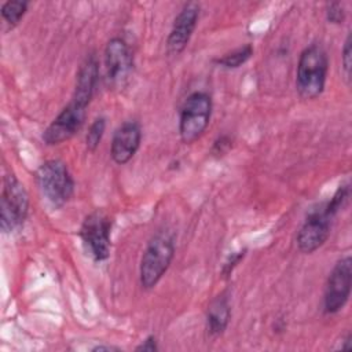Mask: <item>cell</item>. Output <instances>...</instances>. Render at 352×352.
Wrapping results in <instances>:
<instances>
[{"instance_id": "8fae6325", "label": "cell", "mask_w": 352, "mask_h": 352, "mask_svg": "<svg viewBox=\"0 0 352 352\" xmlns=\"http://www.w3.org/2000/svg\"><path fill=\"white\" fill-rule=\"evenodd\" d=\"M199 18V4L195 1L186 3L176 15L172 29L166 38V51L177 55L187 47Z\"/></svg>"}, {"instance_id": "603a6c76", "label": "cell", "mask_w": 352, "mask_h": 352, "mask_svg": "<svg viewBox=\"0 0 352 352\" xmlns=\"http://www.w3.org/2000/svg\"><path fill=\"white\" fill-rule=\"evenodd\" d=\"M135 351L138 352H155L158 351V344H157V338L154 336H148L144 338V341H142Z\"/></svg>"}, {"instance_id": "ffe728a7", "label": "cell", "mask_w": 352, "mask_h": 352, "mask_svg": "<svg viewBox=\"0 0 352 352\" xmlns=\"http://www.w3.org/2000/svg\"><path fill=\"white\" fill-rule=\"evenodd\" d=\"M342 69L345 73L346 80L351 78V69H352V38L351 33L346 34L344 47H342Z\"/></svg>"}, {"instance_id": "30bf717a", "label": "cell", "mask_w": 352, "mask_h": 352, "mask_svg": "<svg viewBox=\"0 0 352 352\" xmlns=\"http://www.w3.org/2000/svg\"><path fill=\"white\" fill-rule=\"evenodd\" d=\"M133 59L126 41L121 37L109 40L104 48L106 78L110 87L122 88L132 72Z\"/></svg>"}, {"instance_id": "44dd1931", "label": "cell", "mask_w": 352, "mask_h": 352, "mask_svg": "<svg viewBox=\"0 0 352 352\" xmlns=\"http://www.w3.org/2000/svg\"><path fill=\"white\" fill-rule=\"evenodd\" d=\"M232 146V139L231 136L228 135H221L219 136L213 144H212V148H210V154L212 155H216V157H221L224 155Z\"/></svg>"}, {"instance_id": "ac0fdd59", "label": "cell", "mask_w": 352, "mask_h": 352, "mask_svg": "<svg viewBox=\"0 0 352 352\" xmlns=\"http://www.w3.org/2000/svg\"><path fill=\"white\" fill-rule=\"evenodd\" d=\"M349 198V184H342L337 188V191L334 192V195L330 198V201H327L324 204V208L327 210V213L334 217L340 209H342L346 204Z\"/></svg>"}, {"instance_id": "ba28073f", "label": "cell", "mask_w": 352, "mask_h": 352, "mask_svg": "<svg viewBox=\"0 0 352 352\" xmlns=\"http://www.w3.org/2000/svg\"><path fill=\"white\" fill-rule=\"evenodd\" d=\"M87 107L70 100L43 132V142L48 146L60 144L72 139L82 126Z\"/></svg>"}, {"instance_id": "e0dca14e", "label": "cell", "mask_w": 352, "mask_h": 352, "mask_svg": "<svg viewBox=\"0 0 352 352\" xmlns=\"http://www.w3.org/2000/svg\"><path fill=\"white\" fill-rule=\"evenodd\" d=\"M104 129H106V118L104 117H96L91 122L88 132L85 135V146L89 151H95L98 148V146L100 144V140L104 135Z\"/></svg>"}, {"instance_id": "7402d4cb", "label": "cell", "mask_w": 352, "mask_h": 352, "mask_svg": "<svg viewBox=\"0 0 352 352\" xmlns=\"http://www.w3.org/2000/svg\"><path fill=\"white\" fill-rule=\"evenodd\" d=\"M245 253H246V250L243 249V250H239V252L232 253V254L227 258V261L223 264V268H221V275H223L224 278H228V276L231 275L232 270H234V268L238 265V263L245 257Z\"/></svg>"}, {"instance_id": "d4e9b609", "label": "cell", "mask_w": 352, "mask_h": 352, "mask_svg": "<svg viewBox=\"0 0 352 352\" xmlns=\"http://www.w3.org/2000/svg\"><path fill=\"white\" fill-rule=\"evenodd\" d=\"M351 334H348L346 337H345V340H344V344L341 345V349H351L352 348V342H351Z\"/></svg>"}, {"instance_id": "277c9868", "label": "cell", "mask_w": 352, "mask_h": 352, "mask_svg": "<svg viewBox=\"0 0 352 352\" xmlns=\"http://www.w3.org/2000/svg\"><path fill=\"white\" fill-rule=\"evenodd\" d=\"M212 116V99L206 92L195 91L190 94L179 117V135L183 143L191 144L206 131Z\"/></svg>"}, {"instance_id": "d6986e66", "label": "cell", "mask_w": 352, "mask_h": 352, "mask_svg": "<svg viewBox=\"0 0 352 352\" xmlns=\"http://www.w3.org/2000/svg\"><path fill=\"white\" fill-rule=\"evenodd\" d=\"M324 12H326L327 21L331 22V23L340 25L345 19V10H344V6L341 3H337V1L327 3Z\"/></svg>"}, {"instance_id": "9c48e42d", "label": "cell", "mask_w": 352, "mask_h": 352, "mask_svg": "<svg viewBox=\"0 0 352 352\" xmlns=\"http://www.w3.org/2000/svg\"><path fill=\"white\" fill-rule=\"evenodd\" d=\"M333 217L327 213L324 204L312 209L297 234V248L300 252L309 254L318 250L329 238Z\"/></svg>"}, {"instance_id": "9a60e30c", "label": "cell", "mask_w": 352, "mask_h": 352, "mask_svg": "<svg viewBox=\"0 0 352 352\" xmlns=\"http://www.w3.org/2000/svg\"><path fill=\"white\" fill-rule=\"evenodd\" d=\"M252 55H253V47L250 44H245V45L235 48L234 51L227 52L223 56L214 59V63L224 69H236V67L242 66L243 63H246Z\"/></svg>"}, {"instance_id": "52a82bcc", "label": "cell", "mask_w": 352, "mask_h": 352, "mask_svg": "<svg viewBox=\"0 0 352 352\" xmlns=\"http://www.w3.org/2000/svg\"><path fill=\"white\" fill-rule=\"evenodd\" d=\"M352 285V258L344 256L340 258L329 274L324 294H323V312L334 315L341 311L349 300Z\"/></svg>"}, {"instance_id": "5b68a950", "label": "cell", "mask_w": 352, "mask_h": 352, "mask_svg": "<svg viewBox=\"0 0 352 352\" xmlns=\"http://www.w3.org/2000/svg\"><path fill=\"white\" fill-rule=\"evenodd\" d=\"M29 212V195L15 175L8 173L3 180L0 199V227L3 232L19 228Z\"/></svg>"}, {"instance_id": "4fadbf2b", "label": "cell", "mask_w": 352, "mask_h": 352, "mask_svg": "<svg viewBox=\"0 0 352 352\" xmlns=\"http://www.w3.org/2000/svg\"><path fill=\"white\" fill-rule=\"evenodd\" d=\"M98 80H99V62L95 54H89L85 56V59L78 67L72 100L84 107H88L95 94Z\"/></svg>"}, {"instance_id": "5bb4252c", "label": "cell", "mask_w": 352, "mask_h": 352, "mask_svg": "<svg viewBox=\"0 0 352 352\" xmlns=\"http://www.w3.org/2000/svg\"><path fill=\"white\" fill-rule=\"evenodd\" d=\"M231 318L230 300L226 293L214 297L206 309V331L210 337H219L224 333Z\"/></svg>"}, {"instance_id": "3957f363", "label": "cell", "mask_w": 352, "mask_h": 352, "mask_svg": "<svg viewBox=\"0 0 352 352\" xmlns=\"http://www.w3.org/2000/svg\"><path fill=\"white\" fill-rule=\"evenodd\" d=\"M36 183L41 194L60 208L70 201L74 192V180L67 165L60 160H48L36 170Z\"/></svg>"}, {"instance_id": "6da1fadb", "label": "cell", "mask_w": 352, "mask_h": 352, "mask_svg": "<svg viewBox=\"0 0 352 352\" xmlns=\"http://www.w3.org/2000/svg\"><path fill=\"white\" fill-rule=\"evenodd\" d=\"M329 58L324 48L314 43L302 50L296 70V89L302 99L318 98L326 85Z\"/></svg>"}, {"instance_id": "7a4b0ae2", "label": "cell", "mask_w": 352, "mask_h": 352, "mask_svg": "<svg viewBox=\"0 0 352 352\" xmlns=\"http://www.w3.org/2000/svg\"><path fill=\"white\" fill-rule=\"evenodd\" d=\"M175 256L173 236L168 231L157 232L147 243L139 267V279L143 289H153L168 271Z\"/></svg>"}, {"instance_id": "8992f818", "label": "cell", "mask_w": 352, "mask_h": 352, "mask_svg": "<svg viewBox=\"0 0 352 352\" xmlns=\"http://www.w3.org/2000/svg\"><path fill=\"white\" fill-rule=\"evenodd\" d=\"M80 238L95 261L106 260L111 246V219L102 210H94L84 219Z\"/></svg>"}, {"instance_id": "cb8c5ba5", "label": "cell", "mask_w": 352, "mask_h": 352, "mask_svg": "<svg viewBox=\"0 0 352 352\" xmlns=\"http://www.w3.org/2000/svg\"><path fill=\"white\" fill-rule=\"evenodd\" d=\"M92 351H118V348L111 345H96L92 348Z\"/></svg>"}, {"instance_id": "2e32d148", "label": "cell", "mask_w": 352, "mask_h": 352, "mask_svg": "<svg viewBox=\"0 0 352 352\" xmlns=\"http://www.w3.org/2000/svg\"><path fill=\"white\" fill-rule=\"evenodd\" d=\"M29 7V3L25 0H8L1 4L0 12L3 19L12 28L19 23V21L23 18Z\"/></svg>"}, {"instance_id": "7c38bea8", "label": "cell", "mask_w": 352, "mask_h": 352, "mask_svg": "<svg viewBox=\"0 0 352 352\" xmlns=\"http://www.w3.org/2000/svg\"><path fill=\"white\" fill-rule=\"evenodd\" d=\"M142 142V129L136 121L122 122L113 133L110 144L111 160L118 164H126L139 150Z\"/></svg>"}]
</instances>
